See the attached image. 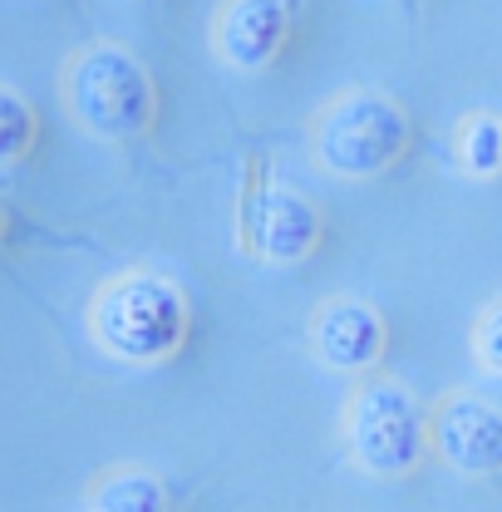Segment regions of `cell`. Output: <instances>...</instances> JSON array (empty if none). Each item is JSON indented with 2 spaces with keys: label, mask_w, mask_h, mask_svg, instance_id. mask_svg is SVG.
I'll use <instances>...</instances> for the list:
<instances>
[{
  "label": "cell",
  "mask_w": 502,
  "mask_h": 512,
  "mask_svg": "<svg viewBox=\"0 0 502 512\" xmlns=\"http://www.w3.org/2000/svg\"><path fill=\"white\" fill-rule=\"evenodd\" d=\"M84 325L89 340L119 365H168L188 345L192 306L173 276L148 266H124L94 286Z\"/></svg>",
  "instance_id": "6da1fadb"
},
{
  "label": "cell",
  "mask_w": 502,
  "mask_h": 512,
  "mask_svg": "<svg viewBox=\"0 0 502 512\" xmlns=\"http://www.w3.org/2000/svg\"><path fill=\"white\" fill-rule=\"evenodd\" d=\"M60 99L69 119L99 143H133L158 124V84L148 64L114 40H94L64 60Z\"/></svg>",
  "instance_id": "7a4b0ae2"
},
{
  "label": "cell",
  "mask_w": 502,
  "mask_h": 512,
  "mask_svg": "<svg viewBox=\"0 0 502 512\" xmlns=\"http://www.w3.org/2000/svg\"><path fill=\"white\" fill-rule=\"evenodd\" d=\"M340 448L345 458L379 483L414 478L429 463L424 404L419 394L394 375H355L345 409H340Z\"/></svg>",
  "instance_id": "3957f363"
},
{
  "label": "cell",
  "mask_w": 502,
  "mask_h": 512,
  "mask_svg": "<svg viewBox=\"0 0 502 512\" xmlns=\"http://www.w3.org/2000/svg\"><path fill=\"white\" fill-rule=\"evenodd\" d=\"M414 143V124L384 89H345L311 119V158L320 173L345 183L384 178Z\"/></svg>",
  "instance_id": "277c9868"
},
{
  "label": "cell",
  "mask_w": 502,
  "mask_h": 512,
  "mask_svg": "<svg viewBox=\"0 0 502 512\" xmlns=\"http://www.w3.org/2000/svg\"><path fill=\"white\" fill-rule=\"evenodd\" d=\"M424 434L429 458L463 478H498L502 473V414L493 399L473 389H443L434 404H424Z\"/></svg>",
  "instance_id": "5b68a950"
},
{
  "label": "cell",
  "mask_w": 502,
  "mask_h": 512,
  "mask_svg": "<svg viewBox=\"0 0 502 512\" xmlns=\"http://www.w3.org/2000/svg\"><path fill=\"white\" fill-rule=\"evenodd\" d=\"M325 242V217L311 197L281 183H251L242 197V252L261 266H301Z\"/></svg>",
  "instance_id": "8992f818"
},
{
  "label": "cell",
  "mask_w": 502,
  "mask_h": 512,
  "mask_svg": "<svg viewBox=\"0 0 502 512\" xmlns=\"http://www.w3.org/2000/svg\"><path fill=\"white\" fill-rule=\"evenodd\" d=\"M311 355L335 375L379 370L389 355V320L360 296H325L311 311Z\"/></svg>",
  "instance_id": "52a82bcc"
},
{
  "label": "cell",
  "mask_w": 502,
  "mask_h": 512,
  "mask_svg": "<svg viewBox=\"0 0 502 512\" xmlns=\"http://www.w3.org/2000/svg\"><path fill=\"white\" fill-rule=\"evenodd\" d=\"M286 40H291V0H222L207 25L212 55L237 74L271 69Z\"/></svg>",
  "instance_id": "ba28073f"
},
{
  "label": "cell",
  "mask_w": 502,
  "mask_h": 512,
  "mask_svg": "<svg viewBox=\"0 0 502 512\" xmlns=\"http://www.w3.org/2000/svg\"><path fill=\"white\" fill-rule=\"evenodd\" d=\"M89 512H168V483L138 463H114L89 478Z\"/></svg>",
  "instance_id": "9c48e42d"
},
{
  "label": "cell",
  "mask_w": 502,
  "mask_h": 512,
  "mask_svg": "<svg viewBox=\"0 0 502 512\" xmlns=\"http://www.w3.org/2000/svg\"><path fill=\"white\" fill-rule=\"evenodd\" d=\"M453 158H458V168H463L473 183H493L498 168H502V124H498V114L478 109V114H468L463 124L453 128Z\"/></svg>",
  "instance_id": "30bf717a"
},
{
  "label": "cell",
  "mask_w": 502,
  "mask_h": 512,
  "mask_svg": "<svg viewBox=\"0 0 502 512\" xmlns=\"http://www.w3.org/2000/svg\"><path fill=\"white\" fill-rule=\"evenodd\" d=\"M35 143H40V114H35V104L20 89L0 84V168L25 163L35 153Z\"/></svg>",
  "instance_id": "8fae6325"
},
{
  "label": "cell",
  "mask_w": 502,
  "mask_h": 512,
  "mask_svg": "<svg viewBox=\"0 0 502 512\" xmlns=\"http://www.w3.org/2000/svg\"><path fill=\"white\" fill-rule=\"evenodd\" d=\"M468 350L483 375H502V301H483L468 325Z\"/></svg>",
  "instance_id": "7c38bea8"
},
{
  "label": "cell",
  "mask_w": 502,
  "mask_h": 512,
  "mask_svg": "<svg viewBox=\"0 0 502 512\" xmlns=\"http://www.w3.org/2000/svg\"><path fill=\"white\" fill-rule=\"evenodd\" d=\"M5 237H10V202H5V192H0V247H5Z\"/></svg>",
  "instance_id": "4fadbf2b"
}]
</instances>
